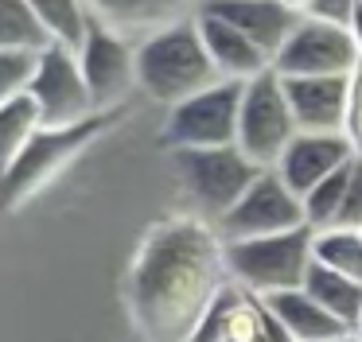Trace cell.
Returning a JSON list of instances; mask_svg holds the SVG:
<instances>
[{
  "label": "cell",
  "instance_id": "5",
  "mask_svg": "<svg viewBox=\"0 0 362 342\" xmlns=\"http://www.w3.org/2000/svg\"><path fill=\"white\" fill-rule=\"evenodd\" d=\"M180 179L187 194L211 218H222L261 175V163L242 152V144H214V148H172Z\"/></svg>",
  "mask_w": 362,
  "mask_h": 342
},
{
  "label": "cell",
  "instance_id": "16",
  "mask_svg": "<svg viewBox=\"0 0 362 342\" xmlns=\"http://www.w3.org/2000/svg\"><path fill=\"white\" fill-rule=\"evenodd\" d=\"M86 8L105 28H113V31H121V35L141 43L144 35L168 28V23L199 16L203 0H86Z\"/></svg>",
  "mask_w": 362,
  "mask_h": 342
},
{
  "label": "cell",
  "instance_id": "24",
  "mask_svg": "<svg viewBox=\"0 0 362 342\" xmlns=\"http://www.w3.org/2000/svg\"><path fill=\"white\" fill-rule=\"evenodd\" d=\"M346 179H351V163H343L339 171H331L327 179H320V183L304 194V214H308V225H312V230H327V225L339 222Z\"/></svg>",
  "mask_w": 362,
  "mask_h": 342
},
{
  "label": "cell",
  "instance_id": "22",
  "mask_svg": "<svg viewBox=\"0 0 362 342\" xmlns=\"http://www.w3.org/2000/svg\"><path fill=\"white\" fill-rule=\"evenodd\" d=\"M28 4L35 8L40 23L47 28V35L55 39V43H66V47L78 51V43L90 31V20H94L86 0H28Z\"/></svg>",
  "mask_w": 362,
  "mask_h": 342
},
{
  "label": "cell",
  "instance_id": "19",
  "mask_svg": "<svg viewBox=\"0 0 362 342\" xmlns=\"http://www.w3.org/2000/svg\"><path fill=\"white\" fill-rule=\"evenodd\" d=\"M304 292H312L331 315L343 319V323L354 331V323H358V315H362V280H354V276H346V272H335V269H327V264L312 261L308 280H304Z\"/></svg>",
  "mask_w": 362,
  "mask_h": 342
},
{
  "label": "cell",
  "instance_id": "31",
  "mask_svg": "<svg viewBox=\"0 0 362 342\" xmlns=\"http://www.w3.org/2000/svg\"><path fill=\"white\" fill-rule=\"evenodd\" d=\"M284 4L292 8L296 16H312V8H315V0H284Z\"/></svg>",
  "mask_w": 362,
  "mask_h": 342
},
{
  "label": "cell",
  "instance_id": "10",
  "mask_svg": "<svg viewBox=\"0 0 362 342\" xmlns=\"http://www.w3.org/2000/svg\"><path fill=\"white\" fill-rule=\"evenodd\" d=\"M358 66L354 35L346 23H331L320 16H300L296 28L288 31L284 47L276 51L273 70L281 78L300 74H351Z\"/></svg>",
  "mask_w": 362,
  "mask_h": 342
},
{
  "label": "cell",
  "instance_id": "25",
  "mask_svg": "<svg viewBox=\"0 0 362 342\" xmlns=\"http://www.w3.org/2000/svg\"><path fill=\"white\" fill-rule=\"evenodd\" d=\"M40 51H0V105L28 93Z\"/></svg>",
  "mask_w": 362,
  "mask_h": 342
},
{
  "label": "cell",
  "instance_id": "11",
  "mask_svg": "<svg viewBox=\"0 0 362 342\" xmlns=\"http://www.w3.org/2000/svg\"><path fill=\"white\" fill-rule=\"evenodd\" d=\"M78 62L98 109L121 105L136 86V39L105 28L102 20H90L86 39L78 43Z\"/></svg>",
  "mask_w": 362,
  "mask_h": 342
},
{
  "label": "cell",
  "instance_id": "30",
  "mask_svg": "<svg viewBox=\"0 0 362 342\" xmlns=\"http://www.w3.org/2000/svg\"><path fill=\"white\" fill-rule=\"evenodd\" d=\"M269 342H296V338H292V334H288V331H284V326H281V323H276V319H273V315H269Z\"/></svg>",
  "mask_w": 362,
  "mask_h": 342
},
{
  "label": "cell",
  "instance_id": "23",
  "mask_svg": "<svg viewBox=\"0 0 362 342\" xmlns=\"http://www.w3.org/2000/svg\"><path fill=\"white\" fill-rule=\"evenodd\" d=\"M315 261L362 280V230H351V225L315 230Z\"/></svg>",
  "mask_w": 362,
  "mask_h": 342
},
{
  "label": "cell",
  "instance_id": "33",
  "mask_svg": "<svg viewBox=\"0 0 362 342\" xmlns=\"http://www.w3.org/2000/svg\"><path fill=\"white\" fill-rule=\"evenodd\" d=\"M354 334H358V338H362V315H358V323H354Z\"/></svg>",
  "mask_w": 362,
  "mask_h": 342
},
{
  "label": "cell",
  "instance_id": "18",
  "mask_svg": "<svg viewBox=\"0 0 362 342\" xmlns=\"http://www.w3.org/2000/svg\"><path fill=\"white\" fill-rule=\"evenodd\" d=\"M261 300H265V311L296 342H331V338H339V334L351 331L343 319H335L312 292H304V288L273 292V295H261Z\"/></svg>",
  "mask_w": 362,
  "mask_h": 342
},
{
  "label": "cell",
  "instance_id": "13",
  "mask_svg": "<svg viewBox=\"0 0 362 342\" xmlns=\"http://www.w3.org/2000/svg\"><path fill=\"white\" fill-rule=\"evenodd\" d=\"M351 160H354V148L343 132H296L292 144L284 148V155L276 160V171L304 199L320 179H327L331 171H339Z\"/></svg>",
  "mask_w": 362,
  "mask_h": 342
},
{
  "label": "cell",
  "instance_id": "14",
  "mask_svg": "<svg viewBox=\"0 0 362 342\" xmlns=\"http://www.w3.org/2000/svg\"><path fill=\"white\" fill-rule=\"evenodd\" d=\"M281 82L300 132H343L346 74H300Z\"/></svg>",
  "mask_w": 362,
  "mask_h": 342
},
{
  "label": "cell",
  "instance_id": "3",
  "mask_svg": "<svg viewBox=\"0 0 362 342\" xmlns=\"http://www.w3.org/2000/svg\"><path fill=\"white\" fill-rule=\"evenodd\" d=\"M312 261H315V230L312 225H296V230H284V233H265V237L226 241L230 276L257 295L304 288Z\"/></svg>",
  "mask_w": 362,
  "mask_h": 342
},
{
  "label": "cell",
  "instance_id": "29",
  "mask_svg": "<svg viewBox=\"0 0 362 342\" xmlns=\"http://www.w3.org/2000/svg\"><path fill=\"white\" fill-rule=\"evenodd\" d=\"M351 35H354V51H358V66H362V4L351 16Z\"/></svg>",
  "mask_w": 362,
  "mask_h": 342
},
{
  "label": "cell",
  "instance_id": "21",
  "mask_svg": "<svg viewBox=\"0 0 362 342\" xmlns=\"http://www.w3.org/2000/svg\"><path fill=\"white\" fill-rule=\"evenodd\" d=\"M55 39L28 0H0V51H43Z\"/></svg>",
  "mask_w": 362,
  "mask_h": 342
},
{
  "label": "cell",
  "instance_id": "9",
  "mask_svg": "<svg viewBox=\"0 0 362 342\" xmlns=\"http://www.w3.org/2000/svg\"><path fill=\"white\" fill-rule=\"evenodd\" d=\"M218 225L226 241H238V237H265V233L308 225V214H304V199L284 183L281 171L265 167L250 183V191L218 218Z\"/></svg>",
  "mask_w": 362,
  "mask_h": 342
},
{
  "label": "cell",
  "instance_id": "7",
  "mask_svg": "<svg viewBox=\"0 0 362 342\" xmlns=\"http://www.w3.org/2000/svg\"><path fill=\"white\" fill-rule=\"evenodd\" d=\"M242 86L234 78L191 93L187 101L168 109L164 140L168 148H214L238 144V113H242Z\"/></svg>",
  "mask_w": 362,
  "mask_h": 342
},
{
  "label": "cell",
  "instance_id": "1",
  "mask_svg": "<svg viewBox=\"0 0 362 342\" xmlns=\"http://www.w3.org/2000/svg\"><path fill=\"white\" fill-rule=\"evenodd\" d=\"M230 276L226 237L199 218H172L148 230L129 272V300L152 342H187Z\"/></svg>",
  "mask_w": 362,
  "mask_h": 342
},
{
  "label": "cell",
  "instance_id": "15",
  "mask_svg": "<svg viewBox=\"0 0 362 342\" xmlns=\"http://www.w3.org/2000/svg\"><path fill=\"white\" fill-rule=\"evenodd\" d=\"M199 12H211V16H218V20L234 23V28L245 31L269 59H276V51L284 47L288 31L296 28V20H300L284 0H203Z\"/></svg>",
  "mask_w": 362,
  "mask_h": 342
},
{
  "label": "cell",
  "instance_id": "6",
  "mask_svg": "<svg viewBox=\"0 0 362 342\" xmlns=\"http://www.w3.org/2000/svg\"><path fill=\"white\" fill-rule=\"evenodd\" d=\"M300 132L296 117H292L288 93L276 70L250 78L242 86V113H238V144L250 160H257L261 167H276V160L284 155V148L292 144V136Z\"/></svg>",
  "mask_w": 362,
  "mask_h": 342
},
{
  "label": "cell",
  "instance_id": "32",
  "mask_svg": "<svg viewBox=\"0 0 362 342\" xmlns=\"http://www.w3.org/2000/svg\"><path fill=\"white\" fill-rule=\"evenodd\" d=\"M331 342H362V338L354 331H346V334H339V338H331Z\"/></svg>",
  "mask_w": 362,
  "mask_h": 342
},
{
  "label": "cell",
  "instance_id": "8",
  "mask_svg": "<svg viewBox=\"0 0 362 342\" xmlns=\"http://www.w3.org/2000/svg\"><path fill=\"white\" fill-rule=\"evenodd\" d=\"M28 93L40 105L43 124H78L94 113H110V109H98L86 74H82L78 51L66 43H47L35 54V74Z\"/></svg>",
  "mask_w": 362,
  "mask_h": 342
},
{
  "label": "cell",
  "instance_id": "12",
  "mask_svg": "<svg viewBox=\"0 0 362 342\" xmlns=\"http://www.w3.org/2000/svg\"><path fill=\"white\" fill-rule=\"evenodd\" d=\"M187 342H269L265 300L238 280H226Z\"/></svg>",
  "mask_w": 362,
  "mask_h": 342
},
{
  "label": "cell",
  "instance_id": "27",
  "mask_svg": "<svg viewBox=\"0 0 362 342\" xmlns=\"http://www.w3.org/2000/svg\"><path fill=\"white\" fill-rule=\"evenodd\" d=\"M335 225L362 230V155H354V160H351V179H346L343 210H339V222Z\"/></svg>",
  "mask_w": 362,
  "mask_h": 342
},
{
  "label": "cell",
  "instance_id": "20",
  "mask_svg": "<svg viewBox=\"0 0 362 342\" xmlns=\"http://www.w3.org/2000/svg\"><path fill=\"white\" fill-rule=\"evenodd\" d=\"M40 129H43V117H40V105H35L32 93H20V98L0 105V171L24 152L28 140Z\"/></svg>",
  "mask_w": 362,
  "mask_h": 342
},
{
  "label": "cell",
  "instance_id": "17",
  "mask_svg": "<svg viewBox=\"0 0 362 342\" xmlns=\"http://www.w3.org/2000/svg\"><path fill=\"white\" fill-rule=\"evenodd\" d=\"M199 31H203L206 54H211V62L218 66L222 78L250 82V78L273 70V59H269L245 31H238L234 23L218 20V16H211V12H199Z\"/></svg>",
  "mask_w": 362,
  "mask_h": 342
},
{
  "label": "cell",
  "instance_id": "28",
  "mask_svg": "<svg viewBox=\"0 0 362 342\" xmlns=\"http://www.w3.org/2000/svg\"><path fill=\"white\" fill-rule=\"evenodd\" d=\"M362 0H315L312 16H320V20H331V23H346L351 28V16L358 12Z\"/></svg>",
  "mask_w": 362,
  "mask_h": 342
},
{
  "label": "cell",
  "instance_id": "26",
  "mask_svg": "<svg viewBox=\"0 0 362 342\" xmlns=\"http://www.w3.org/2000/svg\"><path fill=\"white\" fill-rule=\"evenodd\" d=\"M343 136L351 140L354 155H362V66L346 74V109H343Z\"/></svg>",
  "mask_w": 362,
  "mask_h": 342
},
{
  "label": "cell",
  "instance_id": "4",
  "mask_svg": "<svg viewBox=\"0 0 362 342\" xmlns=\"http://www.w3.org/2000/svg\"><path fill=\"white\" fill-rule=\"evenodd\" d=\"M110 113H94L90 121H78V124H43V129L28 140L24 152L0 171V210H16V206H24L32 194H40L43 187L110 124Z\"/></svg>",
  "mask_w": 362,
  "mask_h": 342
},
{
  "label": "cell",
  "instance_id": "2",
  "mask_svg": "<svg viewBox=\"0 0 362 342\" xmlns=\"http://www.w3.org/2000/svg\"><path fill=\"white\" fill-rule=\"evenodd\" d=\"M222 82L199 31V16L152 31L136 43V86L164 109L187 101L191 93Z\"/></svg>",
  "mask_w": 362,
  "mask_h": 342
}]
</instances>
